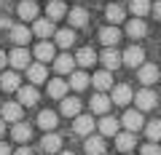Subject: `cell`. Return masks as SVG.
<instances>
[{
    "label": "cell",
    "mask_w": 161,
    "mask_h": 155,
    "mask_svg": "<svg viewBox=\"0 0 161 155\" xmlns=\"http://www.w3.org/2000/svg\"><path fill=\"white\" fill-rule=\"evenodd\" d=\"M118 123L126 128L129 134H134V131H140V128H145V121H142V112H140V110H126V112H124V118H121Z\"/></svg>",
    "instance_id": "6da1fadb"
},
{
    "label": "cell",
    "mask_w": 161,
    "mask_h": 155,
    "mask_svg": "<svg viewBox=\"0 0 161 155\" xmlns=\"http://www.w3.org/2000/svg\"><path fill=\"white\" fill-rule=\"evenodd\" d=\"M0 118H3L6 123H22L24 107L19 102H6V104H3V110H0Z\"/></svg>",
    "instance_id": "7a4b0ae2"
},
{
    "label": "cell",
    "mask_w": 161,
    "mask_h": 155,
    "mask_svg": "<svg viewBox=\"0 0 161 155\" xmlns=\"http://www.w3.org/2000/svg\"><path fill=\"white\" fill-rule=\"evenodd\" d=\"M121 64H126V67H142L145 64V51L140 46H129L126 51L121 54Z\"/></svg>",
    "instance_id": "3957f363"
},
{
    "label": "cell",
    "mask_w": 161,
    "mask_h": 155,
    "mask_svg": "<svg viewBox=\"0 0 161 155\" xmlns=\"http://www.w3.org/2000/svg\"><path fill=\"white\" fill-rule=\"evenodd\" d=\"M8 64L14 67V72H16V70H27L30 67V51L24 46H16L11 54H8Z\"/></svg>",
    "instance_id": "277c9868"
},
{
    "label": "cell",
    "mask_w": 161,
    "mask_h": 155,
    "mask_svg": "<svg viewBox=\"0 0 161 155\" xmlns=\"http://www.w3.org/2000/svg\"><path fill=\"white\" fill-rule=\"evenodd\" d=\"M134 104H137V110L140 112H148V110H153L156 107V102H158V99H156V94L150 91V88H142V91H137L134 94V99H132Z\"/></svg>",
    "instance_id": "5b68a950"
},
{
    "label": "cell",
    "mask_w": 161,
    "mask_h": 155,
    "mask_svg": "<svg viewBox=\"0 0 161 155\" xmlns=\"http://www.w3.org/2000/svg\"><path fill=\"white\" fill-rule=\"evenodd\" d=\"M30 32H32L38 40H46V38H51L57 29H54V22H51V19H35V24H32Z\"/></svg>",
    "instance_id": "8992f818"
},
{
    "label": "cell",
    "mask_w": 161,
    "mask_h": 155,
    "mask_svg": "<svg viewBox=\"0 0 161 155\" xmlns=\"http://www.w3.org/2000/svg\"><path fill=\"white\" fill-rule=\"evenodd\" d=\"M132 99H134V94H132V88H129L126 83L113 86V94H110V102L113 104H121V107H124V104H129Z\"/></svg>",
    "instance_id": "52a82bcc"
},
{
    "label": "cell",
    "mask_w": 161,
    "mask_h": 155,
    "mask_svg": "<svg viewBox=\"0 0 161 155\" xmlns=\"http://www.w3.org/2000/svg\"><path fill=\"white\" fill-rule=\"evenodd\" d=\"M73 131L78 134V137H92V131H94V121H92V115H75V121H73Z\"/></svg>",
    "instance_id": "ba28073f"
},
{
    "label": "cell",
    "mask_w": 161,
    "mask_h": 155,
    "mask_svg": "<svg viewBox=\"0 0 161 155\" xmlns=\"http://www.w3.org/2000/svg\"><path fill=\"white\" fill-rule=\"evenodd\" d=\"M70 88H75V91H86L89 86H92V78H89L83 70H73L70 72V83H67Z\"/></svg>",
    "instance_id": "9c48e42d"
},
{
    "label": "cell",
    "mask_w": 161,
    "mask_h": 155,
    "mask_svg": "<svg viewBox=\"0 0 161 155\" xmlns=\"http://www.w3.org/2000/svg\"><path fill=\"white\" fill-rule=\"evenodd\" d=\"M89 107H92V112H97V115H108V110L113 107V102H110L108 94H94L92 102H89Z\"/></svg>",
    "instance_id": "30bf717a"
},
{
    "label": "cell",
    "mask_w": 161,
    "mask_h": 155,
    "mask_svg": "<svg viewBox=\"0 0 161 155\" xmlns=\"http://www.w3.org/2000/svg\"><path fill=\"white\" fill-rule=\"evenodd\" d=\"M27 78H30V83H32V86H38V83H46V78H48L46 64H40V62L30 64V67H27Z\"/></svg>",
    "instance_id": "8fae6325"
},
{
    "label": "cell",
    "mask_w": 161,
    "mask_h": 155,
    "mask_svg": "<svg viewBox=\"0 0 161 155\" xmlns=\"http://www.w3.org/2000/svg\"><path fill=\"white\" fill-rule=\"evenodd\" d=\"M92 86L97 88V94H105L108 88H113V75H110L108 70H99V72L92 78Z\"/></svg>",
    "instance_id": "7c38bea8"
},
{
    "label": "cell",
    "mask_w": 161,
    "mask_h": 155,
    "mask_svg": "<svg viewBox=\"0 0 161 155\" xmlns=\"http://www.w3.org/2000/svg\"><path fill=\"white\" fill-rule=\"evenodd\" d=\"M137 78H140V83H142V86H150V83L158 80V67H153V64L145 62L142 67H137Z\"/></svg>",
    "instance_id": "4fadbf2b"
},
{
    "label": "cell",
    "mask_w": 161,
    "mask_h": 155,
    "mask_svg": "<svg viewBox=\"0 0 161 155\" xmlns=\"http://www.w3.org/2000/svg\"><path fill=\"white\" fill-rule=\"evenodd\" d=\"M32 56L38 59L40 64H46V62H54V46H51V43H48V40H40L38 46H35Z\"/></svg>",
    "instance_id": "5bb4252c"
},
{
    "label": "cell",
    "mask_w": 161,
    "mask_h": 155,
    "mask_svg": "<svg viewBox=\"0 0 161 155\" xmlns=\"http://www.w3.org/2000/svg\"><path fill=\"white\" fill-rule=\"evenodd\" d=\"M54 70H57V75H67L75 70V59L70 56V54H59V56H54Z\"/></svg>",
    "instance_id": "9a60e30c"
},
{
    "label": "cell",
    "mask_w": 161,
    "mask_h": 155,
    "mask_svg": "<svg viewBox=\"0 0 161 155\" xmlns=\"http://www.w3.org/2000/svg\"><path fill=\"white\" fill-rule=\"evenodd\" d=\"M59 112L67 115V118H75V115H80V99L78 96H64L62 104H59Z\"/></svg>",
    "instance_id": "2e32d148"
},
{
    "label": "cell",
    "mask_w": 161,
    "mask_h": 155,
    "mask_svg": "<svg viewBox=\"0 0 161 155\" xmlns=\"http://www.w3.org/2000/svg\"><path fill=\"white\" fill-rule=\"evenodd\" d=\"M134 144H137L134 134H129V131H118V134H115V147H118L124 155H126V152H132V150H134Z\"/></svg>",
    "instance_id": "e0dca14e"
},
{
    "label": "cell",
    "mask_w": 161,
    "mask_h": 155,
    "mask_svg": "<svg viewBox=\"0 0 161 155\" xmlns=\"http://www.w3.org/2000/svg\"><path fill=\"white\" fill-rule=\"evenodd\" d=\"M118 126H121V123L118 121H115V118H110V115H102V121H99V137H115V134H118Z\"/></svg>",
    "instance_id": "ac0fdd59"
},
{
    "label": "cell",
    "mask_w": 161,
    "mask_h": 155,
    "mask_svg": "<svg viewBox=\"0 0 161 155\" xmlns=\"http://www.w3.org/2000/svg\"><path fill=\"white\" fill-rule=\"evenodd\" d=\"M19 104L22 107L38 104V86H19Z\"/></svg>",
    "instance_id": "d6986e66"
},
{
    "label": "cell",
    "mask_w": 161,
    "mask_h": 155,
    "mask_svg": "<svg viewBox=\"0 0 161 155\" xmlns=\"http://www.w3.org/2000/svg\"><path fill=\"white\" fill-rule=\"evenodd\" d=\"M102 67L108 70V72H113V70H118L121 67V54L115 51V48H108V51H102Z\"/></svg>",
    "instance_id": "ffe728a7"
},
{
    "label": "cell",
    "mask_w": 161,
    "mask_h": 155,
    "mask_svg": "<svg viewBox=\"0 0 161 155\" xmlns=\"http://www.w3.org/2000/svg\"><path fill=\"white\" fill-rule=\"evenodd\" d=\"M67 88L70 86L57 75L54 80H48V96H51V99H64V96H67Z\"/></svg>",
    "instance_id": "44dd1931"
},
{
    "label": "cell",
    "mask_w": 161,
    "mask_h": 155,
    "mask_svg": "<svg viewBox=\"0 0 161 155\" xmlns=\"http://www.w3.org/2000/svg\"><path fill=\"white\" fill-rule=\"evenodd\" d=\"M57 123H59V118H57V112H54V110H43V112L38 115V126L43 128V131H54V128H57Z\"/></svg>",
    "instance_id": "7402d4cb"
},
{
    "label": "cell",
    "mask_w": 161,
    "mask_h": 155,
    "mask_svg": "<svg viewBox=\"0 0 161 155\" xmlns=\"http://www.w3.org/2000/svg\"><path fill=\"white\" fill-rule=\"evenodd\" d=\"M19 19H27V22H35L38 19V3L35 0H24V3H19Z\"/></svg>",
    "instance_id": "603a6c76"
},
{
    "label": "cell",
    "mask_w": 161,
    "mask_h": 155,
    "mask_svg": "<svg viewBox=\"0 0 161 155\" xmlns=\"http://www.w3.org/2000/svg\"><path fill=\"white\" fill-rule=\"evenodd\" d=\"M99 40H102L108 48H113L115 43L121 40V32H118V27H113V24H110V27H102V29H99Z\"/></svg>",
    "instance_id": "cb8c5ba5"
},
{
    "label": "cell",
    "mask_w": 161,
    "mask_h": 155,
    "mask_svg": "<svg viewBox=\"0 0 161 155\" xmlns=\"http://www.w3.org/2000/svg\"><path fill=\"white\" fill-rule=\"evenodd\" d=\"M30 38H32V32H30L24 24H11V40L16 43V46H24V43H30Z\"/></svg>",
    "instance_id": "d4e9b609"
},
{
    "label": "cell",
    "mask_w": 161,
    "mask_h": 155,
    "mask_svg": "<svg viewBox=\"0 0 161 155\" xmlns=\"http://www.w3.org/2000/svg\"><path fill=\"white\" fill-rule=\"evenodd\" d=\"M145 32H148V27H145V19H129L126 22V35L129 38H145Z\"/></svg>",
    "instance_id": "484cf974"
},
{
    "label": "cell",
    "mask_w": 161,
    "mask_h": 155,
    "mask_svg": "<svg viewBox=\"0 0 161 155\" xmlns=\"http://www.w3.org/2000/svg\"><path fill=\"white\" fill-rule=\"evenodd\" d=\"M19 75L14 72V70H8V72H3L0 75V88H3V91H19Z\"/></svg>",
    "instance_id": "4316f807"
},
{
    "label": "cell",
    "mask_w": 161,
    "mask_h": 155,
    "mask_svg": "<svg viewBox=\"0 0 161 155\" xmlns=\"http://www.w3.org/2000/svg\"><path fill=\"white\" fill-rule=\"evenodd\" d=\"M40 147H43V152H59L62 137H59V134H46V137L40 139Z\"/></svg>",
    "instance_id": "83f0119b"
},
{
    "label": "cell",
    "mask_w": 161,
    "mask_h": 155,
    "mask_svg": "<svg viewBox=\"0 0 161 155\" xmlns=\"http://www.w3.org/2000/svg\"><path fill=\"white\" fill-rule=\"evenodd\" d=\"M11 137H14V142H30V137H32V126H27V123H14Z\"/></svg>",
    "instance_id": "f1b7e54d"
},
{
    "label": "cell",
    "mask_w": 161,
    "mask_h": 155,
    "mask_svg": "<svg viewBox=\"0 0 161 155\" xmlns=\"http://www.w3.org/2000/svg\"><path fill=\"white\" fill-rule=\"evenodd\" d=\"M67 16H70V24H73V27H86L89 24V11L86 8H73V11H67Z\"/></svg>",
    "instance_id": "f546056e"
},
{
    "label": "cell",
    "mask_w": 161,
    "mask_h": 155,
    "mask_svg": "<svg viewBox=\"0 0 161 155\" xmlns=\"http://www.w3.org/2000/svg\"><path fill=\"white\" fill-rule=\"evenodd\" d=\"M75 64H80V67H92V64H97V54H94V48H80V51L75 54Z\"/></svg>",
    "instance_id": "4dcf8cb0"
},
{
    "label": "cell",
    "mask_w": 161,
    "mask_h": 155,
    "mask_svg": "<svg viewBox=\"0 0 161 155\" xmlns=\"http://www.w3.org/2000/svg\"><path fill=\"white\" fill-rule=\"evenodd\" d=\"M46 13H48V19H51V22H57V19L67 16V6H64L62 0H51V3H48V8H46Z\"/></svg>",
    "instance_id": "1f68e13d"
},
{
    "label": "cell",
    "mask_w": 161,
    "mask_h": 155,
    "mask_svg": "<svg viewBox=\"0 0 161 155\" xmlns=\"http://www.w3.org/2000/svg\"><path fill=\"white\" fill-rule=\"evenodd\" d=\"M86 152L89 155H102L105 152V139L99 137H86Z\"/></svg>",
    "instance_id": "d6a6232c"
},
{
    "label": "cell",
    "mask_w": 161,
    "mask_h": 155,
    "mask_svg": "<svg viewBox=\"0 0 161 155\" xmlns=\"http://www.w3.org/2000/svg\"><path fill=\"white\" fill-rule=\"evenodd\" d=\"M54 38H57V46H62V48H70L75 43V32L73 29H59V32H54Z\"/></svg>",
    "instance_id": "836d02e7"
},
{
    "label": "cell",
    "mask_w": 161,
    "mask_h": 155,
    "mask_svg": "<svg viewBox=\"0 0 161 155\" xmlns=\"http://www.w3.org/2000/svg\"><path fill=\"white\" fill-rule=\"evenodd\" d=\"M105 16H108V22H110V24L115 27V24H121V22H124V8H121L118 3H113V6H108Z\"/></svg>",
    "instance_id": "e575fe53"
},
{
    "label": "cell",
    "mask_w": 161,
    "mask_h": 155,
    "mask_svg": "<svg viewBox=\"0 0 161 155\" xmlns=\"http://www.w3.org/2000/svg\"><path fill=\"white\" fill-rule=\"evenodd\" d=\"M129 8H132V13L137 19H142L145 13L150 11V0H132V6H129Z\"/></svg>",
    "instance_id": "d590c367"
},
{
    "label": "cell",
    "mask_w": 161,
    "mask_h": 155,
    "mask_svg": "<svg viewBox=\"0 0 161 155\" xmlns=\"http://www.w3.org/2000/svg\"><path fill=\"white\" fill-rule=\"evenodd\" d=\"M145 134H148L150 142H158V139H161V121H150V123H145Z\"/></svg>",
    "instance_id": "8d00e7d4"
},
{
    "label": "cell",
    "mask_w": 161,
    "mask_h": 155,
    "mask_svg": "<svg viewBox=\"0 0 161 155\" xmlns=\"http://www.w3.org/2000/svg\"><path fill=\"white\" fill-rule=\"evenodd\" d=\"M142 155H161V147L156 142H150V144H145V147H142Z\"/></svg>",
    "instance_id": "74e56055"
},
{
    "label": "cell",
    "mask_w": 161,
    "mask_h": 155,
    "mask_svg": "<svg viewBox=\"0 0 161 155\" xmlns=\"http://www.w3.org/2000/svg\"><path fill=\"white\" fill-rule=\"evenodd\" d=\"M150 11H153V16L158 19V22H161V0L156 3V6H150Z\"/></svg>",
    "instance_id": "f35d334b"
},
{
    "label": "cell",
    "mask_w": 161,
    "mask_h": 155,
    "mask_svg": "<svg viewBox=\"0 0 161 155\" xmlns=\"http://www.w3.org/2000/svg\"><path fill=\"white\" fill-rule=\"evenodd\" d=\"M14 155H32V150H30V147H16Z\"/></svg>",
    "instance_id": "ab89813d"
},
{
    "label": "cell",
    "mask_w": 161,
    "mask_h": 155,
    "mask_svg": "<svg viewBox=\"0 0 161 155\" xmlns=\"http://www.w3.org/2000/svg\"><path fill=\"white\" fill-rule=\"evenodd\" d=\"M0 155H11V147L6 142H0Z\"/></svg>",
    "instance_id": "60d3db41"
},
{
    "label": "cell",
    "mask_w": 161,
    "mask_h": 155,
    "mask_svg": "<svg viewBox=\"0 0 161 155\" xmlns=\"http://www.w3.org/2000/svg\"><path fill=\"white\" fill-rule=\"evenodd\" d=\"M6 27H8V29H11V22H8V19H6V16H0V29H6Z\"/></svg>",
    "instance_id": "b9f144b4"
},
{
    "label": "cell",
    "mask_w": 161,
    "mask_h": 155,
    "mask_svg": "<svg viewBox=\"0 0 161 155\" xmlns=\"http://www.w3.org/2000/svg\"><path fill=\"white\" fill-rule=\"evenodd\" d=\"M6 64H8V56H6V54H3V51H0V70L6 67Z\"/></svg>",
    "instance_id": "7bdbcfd3"
},
{
    "label": "cell",
    "mask_w": 161,
    "mask_h": 155,
    "mask_svg": "<svg viewBox=\"0 0 161 155\" xmlns=\"http://www.w3.org/2000/svg\"><path fill=\"white\" fill-rule=\"evenodd\" d=\"M3 134H6V121L0 118V137H3Z\"/></svg>",
    "instance_id": "ee69618b"
},
{
    "label": "cell",
    "mask_w": 161,
    "mask_h": 155,
    "mask_svg": "<svg viewBox=\"0 0 161 155\" xmlns=\"http://www.w3.org/2000/svg\"><path fill=\"white\" fill-rule=\"evenodd\" d=\"M59 155H73V152H59Z\"/></svg>",
    "instance_id": "f6af8a7d"
},
{
    "label": "cell",
    "mask_w": 161,
    "mask_h": 155,
    "mask_svg": "<svg viewBox=\"0 0 161 155\" xmlns=\"http://www.w3.org/2000/svg\"><path fill=\"white\" fill-rule=\"evenodd\" d=\"M158 75H161V70H158Z\"/></svg>",
    "instance_id": "bcb514c9"
},
{
    "label": "cell",
    "mask_w": 161,
    "mask_h": 155,
    "mask_svg": "<svg viewBox=\"0 0 161 155\" xmlns=\"http://www.w3.org/2000/svg\"><path fill=\"white\" fill-rule=\"evenodd\" d=\"M126 155H129V152H126Z\"/></svg>",
    "instance_id": "7dc6e473"
}]
</instances>
